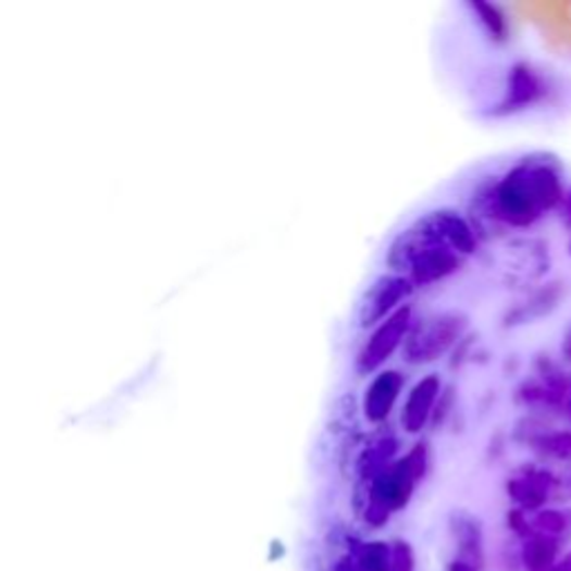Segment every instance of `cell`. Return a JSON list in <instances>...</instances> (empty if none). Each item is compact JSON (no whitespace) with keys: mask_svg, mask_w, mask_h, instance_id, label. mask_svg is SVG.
<instances>
[{"mask_svg":"<svg viewBox=\"0 0 571 571\" xmlns=\"http://www.w3.org/2000/svg\"><path fill=\"white\" fill-rule=\"evenodd\" d=\"M562 203L560 163L551 154L520 159L502 179L480 186L471 201V226L475 235L489 226L530 228Z\"/></svg>","mask_w":571,"mask_h":571,"instance_id":"1","label":"cell"},{"mask_svg":"<svg viewBox=\"0 0 571 571\" xmlns=\"http://www.w3.org/2000/svg\"><path fill=\"white\" fill-rule=\"evenodd\" d=\"M462 263V255L456 252L440 235H437L420 216L413 226L402 231L388 246L386 266L407 277L413 288L429 286L454 275Z\"/></svg>","mask_w":571,"mask_h":571,"instance_id":"2","label":"cell"},{"mask_svg":"<svg viewBox=\"0 0 571 571\" xmlns=\"http://www.w3.org/2000/svg\"><path fill=\"white\" fill-rule=\"evenodd\" d=\"M426 464V447L415 445L402 460L388 464L380 475H375L369 502V520L380 522L393 509L402 507L413 494L418 480L424 475Z\"/></svg>","mask_w":571,"mask_h":571,"instance_id":"3","label":"cell"},{"mask_svg":"<svg viewBox=\"0 0 571 571\" xmlns=\"http://www.w3.org/2000/svg\"><path fill=\"white\" fill-rule=\"evenodd\" d=\"M467 326V318L460 313H440L413 326L405 342V358L411 364H426L440 360L451 350Z\"/></svg>","mask_w":571,"mask_h":571,"instance_id":"4","label":"cell"},{"mask_svg":"<svg viewBox=\"0 0 571 571\" xmlns=\"http://www.w3.org/2000/svg\"><path fill=\"white\" fill-rule=\"evenodd\" d=\"M413 284L395 273L380 275L362 295L358 303V322L362 328L380 326L384 320H388L395 311L402 309V301L411 295Z\"/></svg>","mask_w":571,"mask_h":571,"instance_id":"5","label":"cell"},{"mask_svg":"<svg viewBox=\"0 0 571 571\" xmlns=\"http://www.w3.org/2000/svg\"><path fill=\"white\" fill-rule=\"evenodd\" d=\"M411 331V306H402V309L395 311L388 320H384L367 339L358 356V369L360 373H373L380 369L395 348L402 342H407V333Z\"/></svg>","mask_w":571,"mask_h":571,"instance_id":"6","label":"cell"},{"mask_svg":"<svg viewBox=\"0 0 571 571\" xmlns=\"http://www.w3.org/2000/svg\"><path fill=\"white\" fill-rule=\"evenodd\" d=\"M554 489L556 473L541 467H526L518 477L507 482V494L520 511H541V507L554 498Z\"/></svg>","mask_w":571,"mask_h":571,"instance_id":"7","label":"cell"},{"mask_svg":"<svg viewBox=\"0 0 571 571\" xmlns=\"http://www.w3.org/2000/svg\"><path fill=\"white\" fill-rule=\"evenodd\" d=\"M545 95V85L541 76L526 65V63H516L509 72V83H507V95L500 101L496 114H513L524 108L534 105L541 101Z\"/></svg>","mask_w":571,"mask_h":571,"instance_id":"8","label":"cell"},{"mask_svg":"<svg viewBox=\"0 0 571 571\" xmlns=\"http://www.w3.org/2000/svg\"><path fill=\"white\" fill-rule=\"evenodd\" d=\"M440 377L435 373L422 377L409 393L402 409V426L409 433H418L433 418L437 402H440Z\"/></svg>","mask_w":571,"mask_h":571,"instance_id":"9","label":"cell"},{"mask_svg":"<svg viewBox=\"0 0 571 571\" xmlns=\"http://www.w3.org/2000/svg\"><path fill=\"white\" fill-rule=\"evenodd\" d=\"M402 386L405 377L398 371H382L375 375L364 395V415L375 424L384 422L390 415L395 402H398Z\"/></svg>","mask_w":571,"mask_h":571,"instance_id":"10","label":"cell"},{"mask_svg":"<svg viewBox=\"0 0 571 571\" xmlns=\"http://www.w3.org/2000/svg\"><path fill=\"white\" fill-rule=\"evenodd\" d=\"M562 286H564V284H560V282L547 284L545 288H541L538 293H534L524 303H520L516 311H511V313L507 315V322H505V324H507V326H516V324H526V322H532V320H538V318L549 315V313L556 309V306H558L560 297H562V290H564Z\"/></svg>","mask_w":571,"mask_h":571,"instance_id":"11","label":"cell"},{"mask_svg":"<svg viewBox=\"0 0 571 571\" xmlns=\"http://www.w3.org/2000/svg\"><path fill=\"white\" fill-rule=\"evenodd\" d=\"M558 541L541 534H532L524 545V564L530 571H549L556 567Z\"/></svg>","mask_w":571,"mask_h":571,"instance_id":"12","label":"cell"},{"mask_svg":"<svg viewBox=\"0 0 571 571\" xmlns=\"http://www.w3.org/2000/svg\"><path fill=\"white\" fill-rule=\"evenodd\" d=\"M395 447H398V440H395V437H382V440H377L375 445L367 447L358 462L362 477L373 480L375 475H380L390 464L388 460L395 454Z\"/></svg>","mask_w":571,"mask_h":571,"instance_id":"13","label":"cell"},{"mask_svg":"<svg viewBox=\"0 0 571 571\" xmlns=\"http://www.w3.org/2000/svg\"><path fill=\"white\" fill-rule=\"evenodd\" d=\"M532 449L547 460L571 462V431H547L532 445Z\"/></svg>","mask_w":571,"mask_h":571,"instance_id":"14","label":"cell"},{"mask_svg":"<svg viewBox=\"0 0 571 571\" xmlns=\"http://www.w3.org/2000/svg\"><path fill=\"white\" fill-rule=\"evenodd\" d=\"M571 530V513L558 509H541L532 522V532L549 538H560Z\"/></svg>","mask_w":571,"mask_h":571,"instance_id":"15","label":"cell"},{"mask_svg":"<svg viewBox=\"0 0 571 571\" xmlns=\"http://www.w3.org/2000/svg\"><path fill=\"white\" fill-rule=\"evenodd\" d=\"M471 10L477 14L480 23L487 27V32L496 38V40H505L507 38V18L502 14L500 8H496L494 3H471Z\"/></svg>","mask_w":571,"mask_h":571,"instance_id":"16","label":"cell"},{"mask_svg":"<svg viewBox=\"0 0 571 571\" xmlns=\"http://www.w3.org/2000/svg\"><path fill=\"white\" fill-rule=\"evenodd\" d=\"M554 500H571V467H567V471L556 475Z\"/></svg>","mask_w":571,"mask_h":571,"instance_id":"17","label":"cell"},{"mask_svg":"<svg viewBox=\"0 0 571 571\" xmlns=\"http://www.w3.org/2000/svg\"><path fill=\"white\" fill-rule=\"evenodd\" d=\"M560 413H562L564 418H569V420H571V373H569V384H567V395H564V402H562V409H560Z\"/></svg>","mask_w":571,"mask_h":571,"instance_id":"18","label":"cell"},{"mask_svg":"<svg viewBox=\"0 0 571 571\" xmlns=\"http://www.w3.org/2000/svg\"><path fill=\"white\" fill-rule=\"evenodd\" d=\"M562 358H564L567 362H571V328L567 331V335H564V339H562Z\"/></svg>","mask_w":571,"mask_h":571,"instance_id":"19","label":"cell"},{"mask_svg":"<svg viewBox=\"0 0 571 571\" xmlns=\"http://www.w3.org/2000/svg\"><path fill=\"white\" fill-rule=\"evenodd\" d=\"M562 216H564V224L571 226V193L564 197V212H562Z\"/></svg>","mask_w":571,"mask_h":571,"instance_id":"20","label":"cell"},{"mask_svg":"<svg viewBox=\"0 0 571 571\" xmlns=\"http://www.w3.org/2000/svg\"><path fill=\"white\" fill-rule=\"evenodd\" d=\"M569 255H571V241H569Z\"/></svg>","mask_w":571,"mask_h":571,"instance_id":"21","label":"cell"}]
</instances>
